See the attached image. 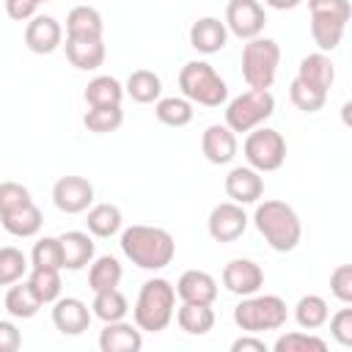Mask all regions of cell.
<instances>
[{"instance_id": "obj_41", "label": "cell", "mask_w": 352, "mask_h": 352, "mask_svg": "<svg viewBox=\"0 0 352 352\" xmlns=\"http://www.w3.org/2000/svg\"><path fill=\"white\" fill-rule=\"evenodd\" d=\"M30 190L19 182H0V214L11 212V209H19L25 204H30Z\"/></svg>"}, {"instance_id": "obj_5", "label": "cell", "mask_w": 352, "mask_h": 352, "mask_svg": "<svg viewBox=\"0 0 352 352\" xmlns=\"http://www.w3.org/2000/svg\"><path fill=\"white\" fill-rule=\"evenodd\" d=\"M311 8V38L319 52H333L346 30L352 16L349 0H308Z\"/></svg>"}, {"instance_id": "obj_39", "label": "cell", "mask_w": 352, "mask_h": 352, "mask_svg": "<svg viewBox=\"0 0 352 352\" xmlns=\"http://www.w3.org/2000/svg\"><path fill=\"white\" fill-rule=\"evenodd\" d=\"M275 352H324L327 344L314 336V333H302V330H294V333H286L280 336L275 344H272Z\"/></svg>"}, {"instance_id": "obj_35", "label": "cell", "mask_w": 352, "mask_h": 352, "mask_svg": "<svg viewBox=\"0 0 352 352\" xmlns=\"http://www.w3.org/2000/svg\"><path fill=\"white\" fill-rule=\"evenodd\" d=\"M28 286L33 289V294L41 300V305L55 302L60 297V270H50V267H30L28 275Z\"/></svg>"}, {"instance_id": "obj_9", "label": "cell", "mask_w": 352, "mask_h": 352, "mask_svg": "<svg viewBox=\"0 0 352 352\" xmlns=\"http://www.w3.org/2000/svg\"><path fill=\"white\" fill-rule=\"evenodd\" d=\"M242 151H245V160L250 168H256L258 173H270L286 162V138L278 129L256 126L248 132Z\"/></svg>"}, {"instance_id": "obj_2", "label": "cell", "mask_w": 352, "mask_h": 352, "mask_svg": "<svg viewBox=\"0 0 352 352\" xmlns=\"http://www.w3.org/2000/svg\"><path fill=\"white\" fill-rule=\"evenodd\" d=\"M253 223L258 228V234L267 239V245L278 253H289L300 245L302 236V223L297 217V212L286 204V201H264L256 206L253 212Z\"/></svg>"}, {"instance_id": "obj_4", "label": "cell", "mask_w": 352, "mask_h": 352, "mask_svg": "<svg viewBox=\"0 0 352 352\" xmlns=\"http://www.w3.org/2000/svg\"><path fill=\"white\" fill-rule=\"evenodd\" d=\"M179 88H182V96L184 99H190L195 104H204V107H220L228 99L226 80L206 60H190V63H184L182 72H179Z\"/></svg>"}, {"instance_id": "obj_13", "label": "cell", "mask_w": 352, "mask_h": 352, "mask_svg": "<svg viewBox=\"0 0 352 352\" xmlns=\"http://www.w3.org/2000/svg\"><path fill=\"white\" fill-rule=\"evenodd\" d=\"M60 41H63V28H60V22L55 16L36 14V16L28 19V25H25V44H28L30 52L50 55V52H55L60 47Z\"/></svg>"}, {"instance_id": "obj_12", "label": "cell", "mask_w": 352, "mask_h": 352, "mask_svg": "<svg viewBox=\"0 0 352 352\" xmlns=\"http://www.w3.org/2000/svg\"><path fill=\"white\" fill-rule=\"evenodd\" d=\"M206 228H209V236L214 242H234L245 234L248 228V214L242 209V204H234V201H226V204H217L212 212H209V220H206Z\"/></svg>"}, {"instance_id": "obj_26", "label": "cell", "mask_w": 352, "mask_h": 352, "mask_svg": "<svg viewBox=\"0 0 352 352\" xmlns=\"http://www.w3.org/2000/svg\"><path fill=\"white\" fill-rule=\"evenodd\" d=\"M124 94H129L132 102H138V104H151V102H157L162 96V80L151 69H135L126 77Z\"/></svg>"}, {"instance_id": "obj_16", "label": "cell", "mask_w": 352, "mask_h": 352, "mask_svg": "<svg viewBox=\"0 0 352 352\" xmlns=\"http://www.w3.org/2000/svg\"><path fill=\"white\" fill-rule=\"evenodd\" d=\"M91 311L80 297H58L52 302V324L63 336H80L91 324Z\"/></svg>"}, {"instance_id": "obj_47", "label": "cell", "mask_w": 352, "mask_h": 352, "mask_svg": "<svg viewBox=\"0 0 352 352\" xmlns=\"http://www.w3.org/2000/svg\"><path fill=\"white\" fill-rule=\"evenodd\" d=\"M302 0H264V6H270V8H275V11H292V8H297Z\"/></svg>"}, {"instance_id": "obj_45", "label": "cell", "mask_w": 352, "mask_h": 352, "mask_svg": "<svg viewBox=\"0 0 352 352\" xmlns=\"http://www.w3.org/2000/svg\"><path fill=\"white\" fill-rule=\"evenodd\" d=\"M22 346V333L14 322L0 319V352H16Z\"/></svg>"}, {"instance_id": "obj_44", "label": "cell", "mask_w": 352, "mask_h": 352, "mask_svg": "<svg viewBox=\"0 0 352 352\" xmlns=\"http://www.w3.org/2000/svg\"><path fill=\"white\" fill-rule=\"evenodd\" d=\"M6 3V14L14 22H28L30 16H36V8L41 6L38 0H3Z\"/></svg>"}, {"instance_id": "obj_38", "label": "cell", "mask_w": 352, "mask_h": 352, "mask_svg": "<svg viewBox=\"0 0 352 352\" xmlns=\"http://www.w3.org/2000/svg\"><path fill=\"white\" fill-rule=\"evenodd\" d=\"M30 267L63 270V248L58 236H41L30 250Z\"/></svg>"}, {"instance_id": "obj_48", "label": "cell", "mask_w": 352, "mask_h": 352, "mask_svg": "<svg viewBox=\"0 0 352 352\" xmlns=\"http://www.w3.org/2000/svg\"><path fill=\"white\" fill-rule=\"evenodd\" d=\"M38 3H50V0H38Z\"/></svg>"}, {"instance_id": "obj_43", "label": "cell", "mask_w": 352, "mask_h": 352, "mask_svg": "<svg viewBox=\"0 0 352 352\" xmlns=\"http://www.w3.org/2000/svg\"><path fill=\"white\" fill-rule=\"evenodd\" d=\"M327 319H330V336L341 346H352V308H341Z\"/></svg>"}, {"instance_id": "obj_17", "label": "cell", "mask_w": 352, "mask_h": 352, "mask_svg": "<svg viewBox=\"0 0 352 352\" xmlns=\"http://www.w3.org/2000/svg\"><path fill=\"white\" fill-rule=\"evenodd\" d=\"M236 132H231L226 124H209L201 135V151L212 165H228L236 157Z\"/></svg>"}, {"instance_id": "obj_31", "label": "cell", "mask_w": 352, "mask_h": 352, "mask_svg": "<svg viewBox=\"0 0 352 352\" xmlns=\"http://www.w3.org/2000/svg\"><path fill=\"white\" fill-rule=\"evenodd\" d=\"M330 316V308H327V300L319 297V294H302L294 305V322L302 327V330H319Z\"/></svg>"}, {"instance_id": "obj_28", "label": "cell", "mask_w": 352, "mask_h": 352, "mask_svg": "<svg viewBox=\"0 0 352 352\" xmlns=\"http://www.w3.org/2000/svg\"><path fill=\"white\" fill-rule=\"evenodd\" d=\"M176 322L184 333L204 336L214 327V311L206 302H182V308L176 311Z\"/></svg>"}, {"instance_id": "obj_7", "label": "cell", "mask_w": 352, "mask_h": 352, "mask_svg": "<svg viewBox=\"0 0 352 352\" xmlns=\"http://www.w3.org/2000/svg\"><path fill=\"white\" fill-rule=\"evenodd\" d=\"M280 63V47L275 38L256 36L242 47V77L250 88H270Z\"/></svg>"}, {"instance_id": "obj_24", "label": "cell", "mask_w": 352, "mask_h": 352, "mask_svg": "<svg viewBox=\"0 0 352 352\" xmlns=\"http://www.w3.org/2000/svg\"><path fill=\"white\" fill-rule=\"evenodd\" d=\"M63 248V270H82L94 261V239L88 231H66L58 236Z\"/></svg>"}, {"instance_id": "obj_3", "label": "cell", "mask_w": 352, "mask_h": 352, "mask_svg": "<svg viewBox=\"0 0 352 352\" xmlns=\"http://www.w3.org/2000/svg\"><path fill=\"white\" fill-rule=\"evenodd\" d=\"M173 311H176V289H173V283L165 280V278H148L138 292V300H135V308H132V319L146 333H162L170 324Z\"/></svg>"}, {"instance_id": "obj_37", "label": "cell", "mask_w": 352, "mask_h": 352, "mask_svg": "<svg viewBox=\"0 0 352 352\" xmlns=\"http://www.w3.org/2000/svg\"><path fill=\"white\" fill-rule=\"evenodd\" d=\"M28 270H30L28 256L19 248H14V245L0 248V286H11V283L22 280Z\"/></svg>"}, {"instance_id": "obj_23", "label": "cell", "mask_w": 352, "mask_h": 352, "mask_svg": "<svg viewBox=\"0 0 352 352\" xmlns=\"http://www.w3.org/2000/svg\"><path fill=\"white\" fill-rule=\"evenodd\" d=\"M41 223H44L41 209H38L33 201L25 204V206H19V209H11V212L0 214V226H3L11 236H19V239L36 236V234L41 231Z\"/></svg>"}, {"instance_id": "obj_11", "label": "cell", "mask_w": 352, "mask_h": 352, "mask_svg": "<svg viewBox=\"0 0 352 352\" xmlns=\"http://www.w3.org/2000/svg\"><path fill=\"white\" fill-rule=\"evenodd\" d=\"M52 204L66 214L88 212L94 204V184L82 176H60L52 184Z\"/></svg>"}, {"instance_id": "obj_22", "label": "cell", "mask_w": 352, "mask_h": 352, "mask_svg": "<svg viewBox=\"0 0 352 352\" xmlns=\"http://www.w3.org/2000/svg\"><path fill=\"white\" fill-rule=\"evenodd\" d=\"M66 58L80 72H94L104 63V41L102 38H69L66 36Z\"/></svg>"}, {"instance_id": "obj_21", "label": "cell", "mask_w": 352, "mask_h": 352, "mask_svg": "<svg viewBox=\"0 0 352 352\" xmlns=\"http://www.w3.org/2000/svg\"><path fill=\"white\" fill-rule=\"evenodd\" d=\"M297 80L316 88V91H330L333 80H336V63L330 60L327 52H311L300 60V69H297Z\"/></svg>"}, {"instance_id": "obj_6", "label": "cell", "mask_w": 352, "mask_h": 352, "mask_svg": "<svg viewBox=\"0 0 352 352\" xmlns=\"http://www.w3.org/2000/svg\"><path fill=\"white\" fill-rule=\"evenodd\" d=\"M289 308L278 294H248L239 300L234 308V322L245 333H264V330H278L286 324Z\"/></svg>"}, {"instance_id": "obj_46", "label": "cell", "mask_w": 352, "mask_h": 352, "mask_svg": "<svg viewBox=\"0 0 352 352\" xmlns=\"http://www.w3.org/2000/svg\"><path fill=\"white\" fill-rule=\"evenodd\" d=\"M234 352H267V344L261 338H256V333H245L242 338H236L231 344Z\"/></svg>"}, {"instance_id": "obj_34", "label": "cell", "mask_w": 352, "mask_h": 352, "mask_svg": "<svg viewBox=\"0 0 352 352\" xmlns=\"http://www.w3.org/2000/svg\"><path fill=\"white\" fill-rule=\"evenodd\" d=\"M121 264L116 256H99L94 258L91 270H88V289L91 292H102V289H116L121 283Z\"/></svg>"}, {"instance_id": "obj_27", "label": "cell", "mask_w": 352, "mask_h": 352, "mask_svg": "<svg viewBox=\"0 0 352 352\" xmlns=\"http://www.w3.org/2000/svg\"><path fill=\"white\" fill-rule=\"evenodd\" d=\"M121 220L124 217H121V209L116 204H91L85 226H88V234H94L99 239H107V236L121 231Z\"/></svg>"}, {"instance_id": "obj_33", "label": "cell", "mask_w": 352, "mask_h": 352, "mask_svg": "<svg viewBox=\"0 0 352 352\" xmlns=\"http://www.w3.org/2000/svg\"><path fill=\"white\" fill-rule=\"evenodd\" d=\"M91 314L96 316V319H102V322H118V319H124L126 316V311H129V302H126V297L118 292V286L116 289H102V292H94V302H91Z\"/></svg>"}, {"instance_id": "obj_29", "label": "cell", "mask_w": 352, "mask_h": 352, "mask_svg": "<svg viewBox=\"0 0 352 352\" xmlns=\"http://www.w3.org/2000/svg\"><path fill=\"white\" fill-rule=\"evenodd\" d=\"M85 102L88 107H107V104H121L124 99V85L110 77V74H99L85 85Z\"/></svg>"}, {"instance_id": "obj_36", "label": "cell", "mask_w": 352, "mask_h": 352, "mask_svg": "<svg viewBox=\"0 0 352 352\" xmlns=\"http://www.w3.org/2000/svg\"><path fill=\"white\" fill-rule=\"evenodd\" d=\"M82 124L88 132L94 135H104V132H116L124 124V110L121 104H107V107H91L82 116Z\"/></svg>"}, {"instance_id": "obj_10", "label": "cell", "mask_w": 352, "mask_h": 352, "mask_svg": "<svg viewBox=\"0 0 352 352\" xmlns=\"http://www.w3.org/2000/svg\"><path fill=\"white\" fill-rule=\"evenodd\" d=\"M264 25H267V14H264V6L258 0H228V6H226L228 33L248 41V38L261 36Z\"/></svg>"}, {"instance_id": "obj_42", "label": "cell", "mask_w": 352, "mask_h": 352, "mask_svg": "<svg viewBox=\"0 0 352 352\" xmlns=\"http://www.w3.org/2000/svg\"><path fill=\"white\" fill-rule=\"evenodd\" d=\"M330 292L338 302L344 305L352 302V264H338L330 272Z\"/></svg>"}, {"instance_id": "obj_20", "label": "cell", "mask_w": 352, "mask_h": 352, "mask_svg": "<svg viewBox=\"0 0 352 352\" xmlns=\"http://www.w3.org/2000/svg\"><path fill=\"white\" fill-rule=\"evenodd\" d=\"M226 41H228V28L217 16H201L190 28V47L204 55L220 52L226 47Z\"/></svg>"}, {"instance_id": "obj_15", "label": "cell", "mask_w": 352, "mask_h": 352, "mask_svg": "<svg viewBox=\"0 0 352 352\" xmlns=\"http://www.w3.org/2000/svg\"><path fill=\"white\" fill-rule=\"evenodd\" d=\"M226 195L234 201V204H258V198L264 195V179L256 168L250 165H236L228 170L226 176Z\"/></svg>"}, {"instance_id": "obj_18", "label": "cell", "mask_w": 352, "mask_h": 352, "mask_svg": "<svg viewBox=\"0 0 352 352\" xmlns=\"http://www.w3.org/2000/svg\"><path fill=\"white\" fill-rule=\"evenodd\" d=\"M176 297L182 302H206L212 305L217 300V280L206 270H187L176 280Z\"/></svg>"}, {"instance_id": "obj_32", "label": "cell", "mask_w": 352, "mask_h": 352, "mask_svg": "<svg viewBox=\"0 0 352 352\" xmlns=\"http://www.w3.org/2000/svg\"><path fill=\"white\" fill-rule=\"evenodd\" d=\"M154 116L165 126H187L192 121V102L184 96H160L154 104Z\"/></svg>"}, {"instance_id": "obj_14", "label": "cell", "mask_w": 352, "mask_h": 352, "mask_svg": "<svg viewBox=\"0 0 352 352\" xmlns=\"http://www.w3.org/2000/svg\"><path fill=\"white\" fill-rule=\"evenodd\" d=\"M223 286L236 297L256 294L264 286V270L250 258H231L223 267Z\"/></svg>"}, {"instance_id": "obj_40", "label": "cell", "mask_w": 352, "mask_h": 352, "mask_svg": "<svg viewBox=\"0 0 352 352\" xmlns=\"http://www.w3.org/2000/svg\"><path fill=\"white\" fill-rule=\"evenodd\" d=\"M289 99H292V104H294L297 110H302V113H316V110L324 107L327 94L311 88V85H305V82H300V80L294 77L292 85H289Z\"/></svg>"}, {"instance_id": "obj_19", "label": "cell", "mask_w": 352, "mask_h": 352, "mask_svg": "<svg viewBox=\"0 0 352 352\" xmlns=\"http://www.w3.org/2000/svg\"><path fill=\"white\" fill-rule=\"evenodd\" d=\"M143 346V330L138 324H129L124 319L104 322L99 333V349L102 352H140Z\"/></svg>"}, {"instance_id": "obj_8", "label": "cell", "mask_w": 352, "mask_h": 352, "mask_svg": "<svg viewBox=\"0 0 352 352\" xmlns=\"http://www.w3.org/2000/svg\"><path fill=\"white\" fill-rule=\"evenodd\" d=\"M275 113V96L270 88H250L239 96H234L226 107V126L231 132H250L261 126Z\"/></svg>"}, {"instance_id": "obj_1", "label": "cell", "mask_w": 352, "mask_h": 352, "mask_svg": "<svg viewBox=\"0 0 352 352\" xmlns=\"http://www.w3.org/2000/svg\"><path fill=\"white\" fill-rule=\"evenodd\" d=\"M121 253L140 270H165L176 256V242L165 228L129 226L121 231Z\"/></svg>"}, {"instance_id": "obj_30", "label": "cell", "mask_w": 352, "mask_h": 352, "mask_svg": "<svg viewBox=\"0 0 352 352\" xmlns=\"http://www.w3.org/2000/svg\"><path fill=\"white\" fill-rule=\"evenodd\" d=\"M41 308V300L33 294V289L28 286V280H16L8 292H6V311L14 319H33Z\"/></svg>"}, {"instance_id": "obj_25", "label": "cell", "mask_w": 352, "mask_h": 352, "mask_svg": "<svg viewBox=\"0 0 352 352\" xmlns=\"http://www.w3.org/2000/svg\"><path fill=\"white\" fill-rule=\"evenodd\" d=\"M104 22L94 6H74L66 16V36L69 38H102Z\"/></svg>"}]
</instances>
